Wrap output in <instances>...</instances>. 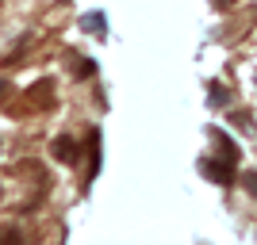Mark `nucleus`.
Masks as SVG:
<instances>
[{
	"label": "nucleus",
	"instance_id": "nucleus-1",
	"mask_svg": "<svg viewBox=\"0 0 257 245\" xmlns=\"http://www.w3.org/2000/svg\"><path fill=\"white\" fill-rule=\"evenodd\" d=\"M58 157H62V161H73V157H77V153H73V142H69V138H58Z\"/></svg>",
	"mask_w": 257,
	"mask_h": 245
}]
</instances>
